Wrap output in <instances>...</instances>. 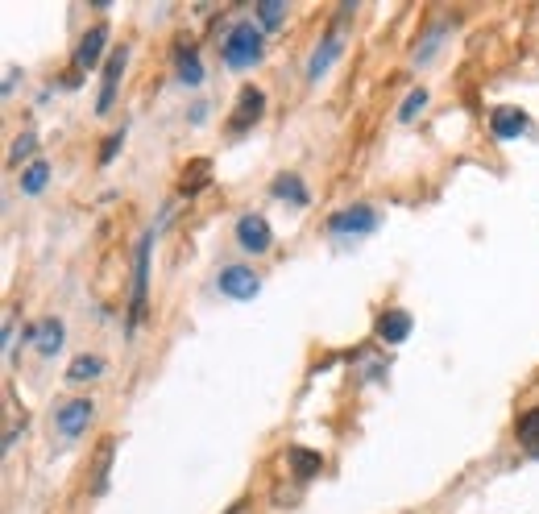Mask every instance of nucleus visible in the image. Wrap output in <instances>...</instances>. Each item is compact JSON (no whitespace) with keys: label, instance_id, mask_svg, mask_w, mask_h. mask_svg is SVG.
I'll list each match as a JSON object with an SVG mask.
<instances>
[{"label":"nucleus","instance_id":"nucleus-22","mask_svg":"<svg viewBox=\"0 0 539 514\" xmlns=\"http://www.w3.org/2000/svg\"><path fill=\"white\" fill-rule=\"evenodd\" d=\"M34 146H38V141H34V133H21V137H17V146H13V162L30 158V154H34Z\"/></svg>","mask_w":539,"mask_h":514},{"label":"nucleus","instance_id":"nucleus-20","mask_svg":"<svg viewBox=\"0 0 539 514\" xmlns=\"http://www.w3.org/2000/svg\"><path fill=\"white\" fill-rule=\"evenodd\" d=\"M187 170H191V179H183V191H200L208 183V162L200 158V162H191Z\"/></svg>","mask_w":539,"mask_h":514},{"label":"nucleus","instance_id":"nucleus-4","mask_svg":"<svg viewBox=\"0 0 539 514\" xmlns=\"http://www.w3.org/2000/svg\"><path fill=\"white\" fill-rule=\"evenodd\" d=\"M92 411H96L92 398H71V403H63L59 411H54V427H59L63 436H79L83 427H88Z\"/></svg>","mask_w":539,"mask_h":514},{"label":"nucleus","instance_id":"nucleus-24","mask_svg":"<svg viewBox=\"0 0 539 514\" xmlns=\"http://www.w3.org/2000/svg\"><path fill=\"white\" fill-rule=\"evenodd\" d=\"M121 141H125V133H108V141H104V150H100V162H112V154L121 150Z\"/></svg>","mask_w":539,"mask_h":514},{"label":"nucleus","instance_id":"nucleus-9","mask_svg":"<svg viewBox=\"0 0 539 514\" xmlns=\"http://www.w3.org/2000/svg\"><path fill=\"white\" fill-rule=\"evenodd\" d=\"M340 46H345V38H340V30H328V34H324V42L316 46V54H311V63H307V75H311V79H320V75H324V71L336 63Z\"/></svg>","mask_w":539,"mask_h":514},{"label":"nucleus","instance_id":"nucleus-11","mask_svg":"<svg viewBox=\"0 0 539 514\" xmlns=\"http://www.w3.org/2000/svg\"><path fill=\"white\" fill-rule=\"evenodd\" d=\"M407 336H411V316L407 311H386V316L378 320V340H386V345H403Z\"/></svg>","mask_w":539,"mask_h":514},{"label":"nucleus","instance_id":"nucleus-21","mask_svg":"<svg viewBox=\"0 0 539 514\" xmlns=\"http://www.w3.org/2000/svg\"><path fill=\"white\" fill-rule=\"evenodd\" d=\"M258 17H262V25H270V30H274V25L282 21V0H262V5H258Z\"/></svg>","mask_w":539,"mask_h":514},{"label":"nucleus","instance_id":"nucleus-1","mask_svg":"<svg viewBox=\"0 0 539 514\" xmlns=\"http://www.w3.org/2000/svg\"><path fill=\"white\" fill-rule=\"evenodd\" d=\"M262 30L258 25H233L229 30V38H224V63H229L233 71H245V67H253L262 59Z\"/></svg>","mask_w":539,"mask_h":514},{"label":"nucleus","instance_id":"nucleus-6","mask_svg":"<svg viewBox=\"0 0 539 514\" xmlns=\"http://www.w3.org/2000/svg\"><path fill=\"white\" fill-rule=\"evenodd\" d=\"M262 112H266V96H262L258 88H241V96H237V112H233L229 129H233V133H245L249 125H258V121H262Z\"/></svg>","mask_w":539,"mask_h":514},{"label":"nucleus","instance_id":"nucleus-2","mask_svg":"<svg viewBox=\"0 0 539 514\" xmlns=\"http://www.w3.org/2000/svg\"><path fill=\"white\" fill-rule=\"evenodd\" d=\"M150 241L146 237L137 245V266H133V303H129V328H137L146 320V282H150Z\"/></svg>","mask_w":539,"mask_h":514},{"label":"nucleus","instance_id":"nucleus-23","mask_svg":"<svg viewBox=\"0 0 539 514\" xmlns=\"http://www.w3.org/2000/svg\"><path fill=\"white\" fill-rule=\"evenodd\" d=\"M423 104H428V92H411V96H407V104H403V112H399V117H403V121H411V117H415V112H419Z\"/></svg>","mask_w":539,"mask_h":514},{"label":"nucleus","instance_id":"nucleus-19","mask_svg":"<svg viewBox=\"0 0 539 514\" xmlns=\"http://www.w3.org/2000/svg\"><path fill=\"white\" fill-rule=\"evenodd\" d=\"M179 79H183V83H200V79H204V67H200V59H195V54H183V59H179Z\"/></svg>","mask_w":539,"mask_h":514},{"label":"nucleus","instance_id":"nucleus-8","mask_svg":"<svg viewBox=\"0 0 539 514\" xmlns=\"http://www.w3.org/2000/svg\"><path fill=\"white\" fill-rule=\"evenodd\" d=\"M490 129H494V137H502V141H515L519 133H527V112L515 108V104H502V108L490 112Z\"/></svg>","mask_w":539,"mask_h":514},{"label":"nucleus","instance_id":"nucleus-14","mask_svg":"<svg viewBox=\"0 0 539 514\" xmlns=\"http://www.w3.org/2000/svg\"><path fill=\"white\" fill-rule=\"evenodd\" d=\"M100 374H104V361L100 357H75L71 369H67L71 382H88V378H100Z\"/></svg>","mask_w":539,"mask_h":514},{"label":"nucleus","instance_id":"nucleus-18","mask_svg":"<svg viewBox=\"0 0 539 514\" xmlns=\"http://www.w3.org/2000/svg\"><path fill=\"white\" fill-rule=\"evenodd\" d=\"M274 195H291L295 204H307V191H303V183H299V179H287V175L274 179Z\"/></svg>","mask_w":539,"mask_h":514},{"label":"nucleus","instance_id":"nucleus-16","mask_svg":"<svg viewBox=\"0 0 539 514\" xmlns=\"http://www.w3.org/2000/svg\"><path fill=\"white\" fill-rule=\"evenodd\" d=\"M46 179H50V166H46V162H34V166H25V175H21V191L38 195V191L46 187Z\"/></svg>","mask_w":539,"mask_h":514},{"label":"nucleus","instance_id":"nucleus-12","mask_svg":"<svg viewBox=\"0 0 539 514\" xmlns=\"http://www.w3.org/2000/svg\"><path fill=\"white\" fill-rule=\"evenodd\" d=\"M30 340H34V349H38L42 357H54V353L63 349V324H59V320H46V324L30 328Z\"/></svg>","mask_w":539,"mask_h":514},{"label":"nucleus","instance_id":"nucleus-10","mask_svg":"<svg viewBox=\"0 0 539 514\" xmlns=\"http://www.w3.org/2000/svg\"><path fill=\"white\" fill-rule=\"evenodd\" d=\"M125 59H129V50L121 46V50H112V59H108V67H104V88H100V112H108L112 108V96H117V83H121V71H125Z\"/></svg>","mask_w":539,"mask_h":514},{"label":"nucleus","instance_id":"nucleus-5","mask_svg":"<svg viewBox=\"0 0 539 514\" xmlns=\"http://www.w3.org/2000/svg\"><path fill=\"white\" fill-rule=\"evenodd\" d=\"M328 228L332 233H374L378 228V212L374 208H365V204H357V208H345V212H336L332 220H328Z\"/></svg>","mask_w":539,"mask_h":514},{"label":"nucleus","instance_id":"nucleus-15","mask_svg":"<svg viewBox=\"0 0 539 514\" xmlns=\"http://www.w3.org/2000/svg\"><path fill=\"white\" fill-rule=\"evenodd\" d=\"M291 465H295L299 477H311V473L324 469V456L320 452H307V448H291Z\"/></svg>","mask_w":539,"mask_h":514},{"label":"nucleus","instance_id":"nucleus-7","mask_svg":"<svg viewBox=\"0 0 539 514\" xmlns=\"http://www.w3.org/2000/svg\"><path fill=\"white\" fill-rule=\"evenodd\" d=\"M220 291L229 299H253L262 291V282H258V274L245 270V266H229V270H220Z\"/></svg>","mask_w":539,"mask_h":514},{"label":"nucleus","instance_id":"nucleus-17","mask_svg":"<svg viewBox=\"0 0 539 514\" xmlns=\"http://www.w3.org/2000/svg\"><path fill=\"white\" fill-rule=\"evenodd\" d=\"M519 440H523L527 448H535V452H539V407H535V411H527V415L519 419Z\"/></svg>","mask_w":539,"mask_h":514},{"label":"nucleus","instance_id":"nucleus-3","mask_svg":"<svg viewBox=\"0 0 539 514\" xmlns=\"http://www.w3.org/2000/svg\"><path fill=\"white\" fill-rule=\"evenodd\" d=\"M237 241H241V249H249V253H266V249L274 245V233H270L266 216L245 212V216L237 220Z\"/></svg>","mask_w":539,"mask_h":514},{"label":"nucleus","instance_id":"nucleus-13","mask_svg":"<svg viewBox=\"0 0 539 514\" xmlns=\"http://www.w3.org/2000/svg\"><path fill=\"white\" fill-rule=\"evenodd\" d=\"M104 42H108V30L104 25H92L88 34H83V42H79V50H75V63L88 71V67H96V59H100V50H104Z\"/></svg>","mask_w":539,"mask_h":514}]
</instances>
